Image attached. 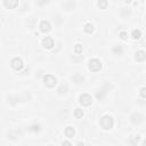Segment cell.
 I'll return each instance as SVG.
<instances>
[{
	"instance_id": "obj_1",
	"label": "cell",
	"mask_w": 146,
	"mask_h": 146,
	"mask_svg": "<svg viewBox=\"0 0 146 146\" xmlns=\"http://www.w3.org/2000/svg\"><path fill=\"white\" fill-rule=\"evenodd\" d=\"M99 126L104 130H111L114 126V119L111 115H103L99 120Z\"/></svg>"
},
{
	"instance_id": "obj_2",
	"label": "cell",
	"mask_w": 146,
	"mask_h": 146,
	"mask_svg": "<svg viewBox=\"0 0 146 146\" xmlns=\"http://www.w3.org/2000/svg\"><path fill=\"white\" fill-rule=\"evenodd\" d=\"M88 68L91 72H98L102 68V62L98 58H91L88 62Z\"/></svg>"
},
{
	"instance_id": "obj_3",
	"label": "cell",
	"mask_w": 146,
	"mask_h": 146,
	"mask_svg": "<svg viewBox=\"0 0 146 146\" xmlns=\"http://www.w3.org/2000/svg\"><path fill=\"white\" fill-rule=\"evenodd\" d=\"M79 104L82 105V106H85V107L90 106V105L93 104V97H91L89 94L84 93V94H81V95L79 96Z\"/></svg>"
},
{
	"instance_id": "obj_4",
	"label": "cell",
	"mask_w": 146,
	"mask_h": 146,
	"mask_svg": "<svg viewBox=\"0 0 146 146\" xmlns=\"http://www.w3.org/2000/svg\"><path fill=\"white\" fill-rule=\"evenodd\" d=\"M43 85L48 88H54L57 85V79L51 74H46L43 77Z\"/></svg>"
},
{
	"instance_id": "obj_5",
	"label": "cell",
	"mask_w": 146,
	"mask_h": 146,
	"mask_svg": "<svg viewBox=\"0 0 146 146\" xmlns=\"http://www.w3.org/2000/svg\"><path fill=\"white\" fill-rule=\"evenodd\" d=\"M11 66L15 70V71H22L23 67H24V63L22 61V58L20 57H15L11 61Z\"/></svg>"
},
{
	"instance_id": "obj_6",
	"label": "cell",
	"mask_w": 146,
	"mask_h": 146,
	"mask_svg": "<svg viewBox=\"0 0 146 146\" xmlns=\"http://www.w3.org/2000/svg\"><path fill=\"white\" fill-rule=\"evenodd\" d=\"M106 87H107V85H104L103 87H101L97 91H96V94H95V96H96V98H97V101H99V102H102V101H104V98H105V96L107 95V89H106Z\"/></svg>"
},
{
	"instance_id": "obj_7",
	"label": "cell",
	"mask_w": 146,
	"mask_h": 146,
	"mask_svg": "<svg viewBox=\"0 0 146 146\" xmlns=\"http://www.w3.org/2000/svg\"><path fill=\"white\" fill-rule=\"evenodd\" d=\"M130 121H131L132 124H136V126H137V124H140V123L144 121V116H143L139 112H135V113L131 114Z\"/></svg>"
},
{
	"instance_id": "obj_8",
	"label": "cell",
	"mask_w": 146,
	"mask_h": 146,
	"mask_svg": "<svg viewBox=\"0 0 146 146\" xmlns=\"http://www.w3.org/2000/svg\"><path fill=\"white\" fill-rule=\"evenodd\" d=\"M39 29H40V31H41L42 33H48V32L51 30V24H50V22H49V21L43 20V21H41V22H40V24H39Z\"/></svg>"
},
{
	"instance_id": "obj_9",
	"label": "cell",
	"mask_w": 146,
	"mask_h": 146,
	"mask_svg": "<svg viewBox=\"0 0 146 146\" xmlns=\"http://www.w3.org/2000/svg\"><path fill=\"white\" fill-rule=\"evenodd\" d=\"M42 46L46 49H51L55 46V41H54V39L51 37H45L42 39Z\"/></svg>"
},
{
	"instance_id": "obj_10",
	"label": "cell",
	"mask_w": 146,
	"mask_h": 146,
	"mask_svg": "<svg viewBox=\"0 0 146 146\" xmlns=\"http://www.w3.org/2000/svg\"><path fill=\"white\" fill-rule=\"evenodd\" d=\"M135 59H136L137 62H139V63L144 62V61L146 59V53H145L144 50H138V51H136V54H135Z\"/></svg>"
},
{
	"instance_id": "obj_11",
	"label": "cell",
	"mask_w": 146,
	"mask_h": 146,
	"mask_svg": "<svg viewBox=\"0 0 146 146\" xmlns=\"http://www.w3.org/2000/svg\"><path fill=\"white\" fill-rule=\"evenodd\" d=\"M72 80H73V82H76L77 85H81V84L85 82V77L82 74H80V73H76V74L72 77Z\"/></svg>"
},
{
	"instance_id": "obj_12",
	"label": "cell",
	"mask_w": 146,
	"mask_h": 146,
	"mask_svg": "<svg viewBox=\"0 0 146 146\" xmlns=\"http://www.w3.org/2000/svg\"><path fill=\"white\" fill-rule=\"evenodd\" d=\"M64 134H65V136L67 138H73V137H74V135H76V130H74V128H73V127L68 126V127L65 128Z\"/></svg>"
},
{
	"instance_id": "obj_13",
	"label": "cell",
	"mask_w": 146,
	"mask_h": 146,
	"mask_svg": "<svg viewBox=\"0 0 146 146\" xmlns=\"http://www.w3.org/2000/svg\"><path fill=\"white\" fill-rule=\"evenodd\" d=\"M112 53H113L114 55H116V56H121V55H123L124 49H123V47H122L121 45H115V46L112 48Z\"/></svg>"
},
{
	"instance_id": "obj_14",
	"label": "cell",
	"mask_w": 146,
	"mask_h": 146,
	"mask_svg": "<svg viewBox=\"0 0 146 146\" xmlns=\"http://www.w3.org/2000/svg\"><path fill=\"white\" fill-rule=\"evenodd\" d=\"M94 30H95V26H94L93 23H86L85 26H84V31L88 34H91L94 32Z\"/></svg>"
},
{
	"instance_id": "obj_15",
	"label": "cell",
	"mask_w": 146,
	"mask_h": 146,
	"mask_svg": "<svg viewBox=\"0 0 146 146\" xmlns=\"http://www.w3.org/2000/svg\"><path fill=\"white\" fill-rule=\"evenodd\" d=\"M40 130H41V127H40V124H37V123H34V124H32V126L29 127V131L34 132V134L40 132Z\"/></svg>"
},
{
	"instance_id": "obj_16",
	"label": "cell",
	"mask_w": 146,
	"mask_h": 146,
	"mask_svg": "<svg viewBox=\"0 0 146 146\" xmlns=\"http://www.w3.org/2000/svg\"><path fill=\"white\" fill-rule=\"evenodd\" d=\"M140 140V136L139 135H137V136H132V137H130V139H129V143H130V145L131 146H137V144H138V141Z\"/></svg>"
},
{
	"instance_id": "obj_17",
	"label": "cell",
	"mask_w": 146,
	"mask_h": 146,
	"mask_svg": "<svg viewBox=\"0 0 146 146\" xmlns=\"http://www.w3.org/2000/svg\"><path fill=\"white\" fill-rule=\"evenodd\" d=\"M131 37H132V39H135V40L140 39V37H141V31H140V30H138V29L132 30V32H131Z\"/></svg>"
},
{
	"instance_id": "obj_18",
	"label": "cell",
	"mask_w": 146,
	"mask_h": 146,
	"mask_svg": "<svg viewBox=\"0 0 146 146\" xmlns=\"http://www.w3.org/2000/svg\"><path fill=\"white\" fill-rule=\"evenodd\" d=\"M4 5H5L7 8L13 9V8H15V7L18 5V3H17V1H7V0H5V1H4Z\"/></svg>"
},
{
	"instance_id": "obj_19",
	"label": "cell",
	"mask_w": 146,
	"mask_h": 146,
	"mask_svg": "<svg viewBox=\"0 0 146 146\" xmlns=\"http://www.w3.org/2000/svg\"><path fill=\"white\" fill-rule=\"evenodd\" d=\"M84 115H85L84 110H81V109H76V110H74V116H76L77 119H82Z\"/></svg>"
},
{
	"instance_id": "obj_20",
	"label": "cell",
	"mask_w": 146,
	"mask_h": 146,
	"mask_svg": "<svg viewBox=\"0 0 146 146\" xmlns=\"http://www.w3.org/2000/svg\"><path fill=\"white\" fill-rule=\"evenodd\" d=\"M130 15H131V12H130L129 8H122V9H121V16H122L123 18H128Z\"/></svg>"
},
{
	"instance_id": "obj_21",
	"label": "cell",
	"mask_w": 146,
	"mask_h": 146,
	"mask_svg": "<svg viewBox=\"0 0 146 146\" xmlns=\"http://www.w3.org/2000/svg\"><path fill=\"white\" fill-rule=\"evenodd\" d=\"M107 5H109V3L105 1V0H101V1L97 3V6H98L101 9H105V8L107 7Z\"/></svg>"
},
{
	"instance_id": "obj_22",
	"label": "cell",
	"mask_w": 146,
	"mask_h": 146,
	"mask_svg": "<svg viewBox=\"0 0 146 146\" xmlns=\"http://www.w3.org/2000/svg\"><path fill=\"white\" fill-rule=\"evenodd\" d=\"M82 50H84L82 45L78 43V45H76V46H74V53H76V54H81V53H82Z\"/></svg>"
},
{
	"instance_id": "obj_23",
	"label": "cell",
	"mask_w": 146,
	"mask_h": 146,
	"mask_svg": "<svg viewBox=\"0 0 146 146\" xmlns=\"http://www.w3.org/2000/svg\"><path fill=\"white\" fill-rule=\"evenodd\" d=\"M57 91H58V94H61V95H62V94H66V93H67V86H66V85H62L61 88H59Z\"/></svg>"
},
{
	"instance_id": "obj_24",
	"label": "cell",
	"mask_w": 146,
	"mask_h": 146,
	"mask_svg": "<svg viewBox=\"0 0 146 146\" xmlns=\"http://www.w3.org/2000/svg\"><path fill=\"white\" fill-rule=\"evenodd\" d=\"M139 95H140V97H141V98H146V87L140 88V90H139Z\"/></svg>"
},
{
	"instance_id": "obj_25",
	"label": "cell",
	"mask_w": 146,
	"mask_h": 146,
	"mask_svg": "<svg viewBox=\"0 0 146 146\" xmlns=\"http://www.w3.org/2000/svg\"><path fill=\"white\" fill-rule=\"evenodd\" d=\"M120 38H121L122 40H127V39H128V33H127V32H124V31L120 32Z\"/></svg>"
},
{
	"instance_id": "obj_26",
	"label": "cell",
	"mask_w": 146,
	"mask_h": 146,
	"mask_svg": "<svg viewBox=\"0 0 146 146\" xmlns=\"http://www.w3.org/2000/svg\"><path fill=\"white\" fill-rule=\"evenodd\" d=\"M62 146H72V144H71L68 140H64V141L62 143Z\"/></svg>"
},
{
	"instance_id": "obj_27",
	"label": "cell",
	"mask_w": 146,
	"mask_h": 146,
	"mask_svg": "<svg viewBox=\"0 0 146 146\" xmlns=\"http://www.w3.org/2000/svg\"><path fill=\"white\" fill-rule=\"evenodd\" d=\"M78 146H85V143L84 141H79L78 143Z\"/></svg>"
},
{
	"instance_id": "obj_28",
	"label": "cell",
	"mask_w": 146,
	"mask_h": 146,
	"mask_svg": "<svg viewBox=\"0 0 146 146\" xmlns=\"http://www.w3.org/2000/svg\"><path fill=\"white\" fill-rule=\"evenodd\" d=\"M141 146H146V139L143 141V144H141Z\"/></svg>"
},
{
	"instance_id": "obj_29",
	"label": "cell",
	"mask_w": 146,
	"mask_h": 146,
	"mask_svg": "<svg viewBox=\"0 0 146 146\" xmlns=\"http://www.w3.org/2000/svg\"><path fill=\"white\" fill-rule=\"evenodd\" d=\"M49 146H53V145H49Z\"/></svg>"
}]
</instances>
